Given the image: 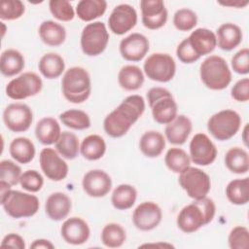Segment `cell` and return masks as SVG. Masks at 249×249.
Segmentation results:
<instances>
[{
	"label": "cell",
	"mask_w": 249,
	"mask_h": 249,
	"mask_svg": "<svg viewBox=\"0 0 249 249\" xmlns=\"http://www.w3.org/2000/svg\"><path fill=\"white\" fill-rule=\"evenodd\" d=\"M145 108V100L141 95L132 94L125 97L105 117L104 131L112 138L123 137L143 115Z\"/></svg>",
	"instance_id": "6da1fadb"
},
{
	"label": "cell",
	"mask_w": 249,
	"mask_h": 249,
	"mask_svg": "<svg viewBox=\"0 0 249 249\" xmlns=\"http://www.w3.org/2000/svg\"><path fill=\"white\" fill-rule=\"evenodd\" d=\"M215 213L216 205L211 198L205 196L194 199L180 210L176 224L183 232L192 233L212 222Z\"/></svg>",
	"instance_id": "7a4b0ae2"
},
{
	"label": "cell",
	"mask_w": 249,
	"mask_h": 249,
	"mask_svg": "<svg viewBox=\"0 0 249 249\" xmlns=\"http://www.w3.org/2000/svg\"><path fill=\"white\" fill-rule=\"evenodd\" d=\"M61 91L65 99L71 103L85 102L91 93V80L89 72L80 66L67 69L61 80Z\"/></svg>",
	"instance_id": "3957f363"
},
{
	"label": "cell",
	"mask_w": 249,
	"mask_h": 249,
	"mask_svg": "<svg viewBox=\"0 0 249 249\" xmlns=\"http://www.w3.org/2000/svg\"><path fill=\"white\" fill-rule=\"evenodd\" d=\"M199 76L204 86L213 90L225 89L231 82V69L219 55H209L201 62Z\"/></svg>",
	"instance_id": "277c9868"
},
{
	"label": "cell",
	"mask_w": 249,
	"mask_h": 249,
	"mask_svg": "<svg viewBox=\"0 0 249 249\" xmlns=\"http://www.w3.org/2000/svg\"><path fill=\"white\" fill-rule=\"evenodd\" d=\"M1 205L10 217L15 219L34 216L40 207L39 198L18 190H8L1 195Z\"/></svg>",
	"instance_id": "5b68a950"
},
{
	"label": "cell",
	"mask_w": 249,
	"mask_h": 249,
	"mask_svg": "<svg viewBox=\"0 0 249 249\" xmlns=\"http://www.w3.org/2000/svg\"><path fill=\"white\" fill-rule=\"evenodd\" d=\"M147 100L156 123L167 124L176 118L178 106L168 89L160 87L152 88L147 91Z\"/></svg>",
	"instance_id": "8992f818"
},
{
	"label": "cell",
	"mask_w": 249,
	"mask_h": 249,
	"mask_svg": "<svg viewBox=\"0 0 249 249\" xmlns=\"http://www.w3.org/2000/svg\"><path fill=\"white\" fill-rule=\"evenodd\" d=\"M240 125V115L231 109L221 110L213 114L207 121L208 131L219 141H227L232 138L238 132Z\"/></svg>",
	"instance_id": "52a82bcc"
},
{
	"label": "cell",
	"mask_w": 249,
	"mask_h": 249,
	"mask_svg": "<svg viewBox=\"0 0 249 249\" xmlns=\"http://www.w3.org/2000/svg\"><path fill=\"white\" fill-rule=\"evenodd\" d=\"M109 33L102 21H93L87 24L81 33L80 45L82 52L88 56L101 54L107 48Z\"/></svg>",
	"instance_id": "ba28073f"
},
{
	"label": "cell",
	"mask_w": 249,
	"mask_h": 249,
	"mask_svg": "<svg viewBox=\"0 0 249 249\" xmlns=\"http://www.w3.org/2000/svg\"><path fill=\"white\" fill-rule=\"evenodd\" d=\"M179 185L193 199H199L207 196L211 190L209 175L202 169L189 166L179 173Z\"/></svg>",
	"instance_id": "9c48e42d"
},
{
	"label": "cell",
	"mask_w": 249,
	"mask_h": 249,
	"mask_svg": "<svg viewBox=\"0 0 249 249\" xmlns=\"http://www.w3.org/2000/svg\"><path fill=\"white\" fill-rule=\"evenodd\" d=\"M143 70L150 80L167 83L173 79L176 73V63L174 58L168 53H154L146 58Z\"/></svg>",
	"instance_id": "30bf717a"
},
{
	"label": "cell",
	"mask_w": 249,
	"mask_h": 249,
	"mask_svg": "<svg viewBox=\"0 0 249 249\" xmlns=\"http://www.w3.org/2000/svg\"><path fill=\"white\" fill-rule=\"evenodd\" d=\"M43 88L42 79L34 72H24L6 86V95L14 100H23L38 94Z\"/></svg>",
	"instance_id": "8fae6325"
},
{
	"label": "cell",
	"mask_w": 249,
	"mask_h": 249,
	"mask_svg": "<svg viewBox=\"0 0 249 249\" xmlns=\"http://www.w3.org/2000/svg\"><path fill=\"white\" fill-rule=\"evenodd\" d=\"M3 122L9 130L13 132H24L32 124V110L24 103H11L3 111Z\"/></svg>",
	"instance_id": "7c38bea8"
},
{
	"label": "cell",
	"mask_w": 249,
	"mask_h": 249,
	"mask_svg": "<svg viewBox=\"0 0 249 249\" xmlns=\"http://www.w3.org/2000/svg\"><path fill=\"white\" fill-rule=\"evenodd\" d=\"M189 149L191 161L201 166H207L213 163L218 154L215 144L202 132H198L193 136Z\"/></svg>",
	"instance_id": "4fadbf2b"
},
{
	"label": "cell",
	"mask_w": 249,
	"mask_h": 249,
	"mask_svg": "<svg viewBox=\"0 0 249 249\" xmlns=\"http://www.w3.org/2000/svg\"><path fill=\"white\" fill-rule=\"evenodd\" d=\"M39 162L45 176L52 181H62L68 175L67 162L60 158L57 151L52 148L42 149L39 155Z\"/></svg>",
	"instance_id": "5bb4252c"
},
{
	"label": "cell",
	"mask_w": 249,
	"mask_h": 249,
	"mask_svg": "<svg viewBox=\"0 0 249 249\" xmlns=\"http://www.w3.org/2000/svg\"><path fill=\"white\" fill-rule=\"evenodd\" d=\"M137 23V13L129 4H120L116 6L109 18V29L116 35H124L130 31Z\"/></svg>",
	"instance_id": "9a60e30c"
},
{
	"label": "cell",
	"mask_w": 249,
	"mask_h": 249,
	"mask_svg": "<svg viewBox=\"0 0 249 249\" xmlns=\"http://www.w3.org/2000/svg\"><path fill=\"white\" fill-rule=\"evenodd\" d=\"M161 208L153 201L140 203L132 213V222L136 229L142 231H152L161 222Z\"/></svg>",
	"instance_id": "2e32d148"
},
{
	"label": "cell",
	"mask_w": 249,
	"mask_h": 249,
	"mask_svg": "<svg viewBox=\"0 0 249 249\" xmlns=\"http://www.w3.org/2000/svg\"><path fill=\"white\" fill-rule=\"evenodd\" d=\"M141 19L143 25L151 30L160 29L167 21L168 12L161 0H141Z\"/></svg>",
	"instance_id": "e0dca14e"
},
{
	"label": "cell",
	"mask_w": 249,
	"mask_h": 249,
	"mask_svg": "<svg viewBox=\"0 0 249 249\" xmlns=\"http://www.w3.org/2000/svg\"><path fill=\"white\" fill-rule=\"evenodd\" d=\"M150 43L148 38L141 33H131L121 40L119 50L122 57L127 61H140L148 53Z\"/></svg>",
	"instance_id": "ac0fdd59"
},
{
	"label": "cell",
	"mask_w": 249,
	"mask_h": 249,
	"mask_svg": "<svg viewBox=\"0 0 249 249\" xmlns=\"http://www.w3.org/2000/svg\"><path fill=\"white\" fill-rule=\"evenodd\" d=\"M82 187L89 196L103 197L111 191L112 179L102 169H91L84 175Z\"/></svg>",
	"instance_id": "d6986e66"
},
{
	"label": "cell",
	"mask_w": 249,
	"mask_h": 249,
	"mask_svg": "<svg viewBox=\"0 0 249 249\" xmlns=\"http://www.w3.org/2000/svg\"><path fill=\"white\" fill-rule=\"evenodd\" d=\"M60 233L66 243L81 245L89 238L90 230L84 219L80 217H70L63 222L60 228Z\"/></svg>",
	"instance_id": "ffe728a7"
},
{
	"label": "cell",
	"mask_w": 249,
	"mask_h": 249,
	"mask_svg": "<svg viewBox=\"0 0 249 249\" xmlns=\"http://www.w3.org/2000/svg\"><path fill=\"white\" fill-rule=\"evenodd\" d=\"M193 51L201 57L209 54L217 47L216 35L208 28H196L187 38Z\"/></svg>",
	"instance_id": "44dd1931"
},
{
	"label": "cell",
	"mask_w": 249,
	"mask_h": 249,
	"mask_svg": "<svg viewBox=\"0 0 249 249\" xmlns=\"http://www.w3.org/2000/svg\"><path fill=\"white\" fill-rule=\"evenodd\" d=\"M71 208V198L64 193H53L46 199L45 211L48 217L53 221L58 222L65 219L69 215Z\"/></svg>",
	"instance_id": "7402d4cb"
},
{
	"label": "cell",
	"mask_w": 249,
	"mask_h": 249,
	"mask_svg": "<svg viewBox=\"0 0 249 249\" xmlns=\"http://www.w3.org/2000/svg\"><path fill=\"white\" fill-rule=\"evenodd\" d=\"M193 129V124L189 117L177 115L176 118L166 124L164 128L165 138L173 145H183Z\"/></svg>",
	"instance_id": "603a6c76"
},
{
	"label": "cell",
	"mask_w": 249,
	"mask_h": 249,
	"mask_svg": "<svg viewBox=\"0 0 249 249\" xmlns=\"http://www.w3.org/2000/svg\"><path fill=\"white\" fill-rule=\"evenodd\" d=\"M218 47L226 52L232 51L242 42L243 34L241 28L231 22L221 24L216 30Z\"/></svg>",
	"instance_id": "cb8c5ba5"
},
{
	"label": "cell",
	"mask_w": 249,
	"mask_h": 249,
	"mask_svg": "<svg viewBox=\"0 0 249 249\" xmlns=\"http://www.w3.org/2000/svg\"><path fill=\"white\" fill-rule=\"evenodd\" d=\"M60 134V124L53 117H45L41 119L35 126V136L43 145L55 144Z\"/></svg>",
	"instance_id": "d4e9b609"
},
{
	"label": "cell",
	"mask_w": 249,
	"mask_h": 249,
	"mask_svg": "<svg viewBox=\"0 0 249 249\" xmlns=\"http://www.w3.org/2000/svg\"><path fill=\"white\" fill-rule=\"evenodd\" d=\"M165 148V137L157 130H148L139 140V149L147 158L159 157Z\"/></svg>",
	"instance_id": "484cf974"
},
{
	"label": "cell",
	"mask_w": 249,
	"mask_h": 249,
	"mask_svg": "<svg viewBox=\"0 0 249 249\" xmlns=\"http://www.w3.org/2000/svg\"><path fill=\"white\" fill-rule=\"evenodd\" d=\"M41 40L48 46L58 47L65 42L66 29L60 23L53 20L43 21L38 29Z\"/></svg>",
	"instance_id": "4316f807"
},
{
	"label": "cell",
	"mask_w": 249,
	"mask_h": 249,
	"mask_svg": "<svg viewBox=\"0 0 249 249\" xmlns=\"http://www.w3.org/2000/svg\"><path fill=\"white\" fill-rule=\"evenodd\" d=\"M9 153L16 161L26 164L34 159L36 150L34 143L29 138L17 137L10 143Z\"/></svg>",
	"instance_id": "83f0119b"
},
{
	"label": "cell",
	"mask_w": 249,
	"mask_h": 249,
	"mask_svg": "<svg viewBox=\"0 0 249 249\" xmlns=\"http://www.w3.org/2000/svg\"><path fill=\"white\" fill-rule=\"evenodd\" d=\"M24 57L18 50L8 49L1 53L0 71L5 77H13L20 73L24 68Z\"/></svg>",
	"instance_id": "f1b7e54d"
},
{
	"label": "cell",
	"mask_w": 249,
	"mask_h": 249,
	"mask_svg": "<svg viewBox=\"0 0 249 249\" xmlns=\"http://www.w3.org/2000/svg\"><path fill=\"white\" fill-rule=\"evenodd\" d=\"M40 73L47 79H56L65 70V62L61 55L55 53H45L38 62Z\"/></svg>",
	"instance_id": "f546056e"
},
{
	"label": "cell",
	"mask_w": 249,
	"mask_h": 249,
	"mask_svg": "<svg viewBox=\"0 0 249 249\" xmlns=\"http://www.w3.org/2000/svg\"><path fill=\"white\" fill-rule=\"evenodd\" d=\"M118 82L120 87L124 90H137L144 83L143 71L136 65H124L118 73Z\"/></svg>",
	"instance_id": "4dcf8cb0"
},
{
	"label": "cell",
	"mask_w": 249,
	"mask_h": 249,
	"mask_svg": "<svg viewBox=\"0 0 249 249\" xmlns=\"http://www.w3.org/2000/svg\"><path fill=\"white\" fill-rule=\"evenodd\" d=\"M80 153L88 160H100L106 153V142L98 134L88 135L80 145Z\"/></svg>",
	"instance_id": "1f68e13d"
},
{
	"label": "cell",
	"mask_w": 249,
	"mask_h": 249,
	"mask_svg": "<svg viewBox=\"0 0 249 249\" xmlns=\"http://www.w3.org/2000/svg\"><path fill=\"white\" fill-rule=\"evenodd\" d=\"M137 198L136 189L129 184L117 186L111 196V202L117 210H127L131 208Z\"/></svg>",
	"instance_id": "d6a6232c"
},
{
	"label": "cell",
	"mask_w": 249,
	"mask_h": 249,
	"mask_svg": "<svg viewBox=\"0 0 249 249\" xmlns=\"http://www.w3.org/2000/svg\"><path fill=\"white\" fill-rule=\"evenodd\" d=\"M106 10L105 0H81L76 6V15L83 21H91L103 16Z\"/></svg>",
	"instance_id": "836d02e7"
},
{
	"label": "cell",
	"mask_w": 249,
	"mask_h": 249,
	"mask_svg": "<svg viewBox=\"0 0 249 249\" xmlns=\"http://www.w3.org/2000/svg\"><path fill=\"white\" fill-rule=\"evenodd\" d=\"M227 168L235 174H244L249 170L248 153L240 147H232L225 155Z\"/></svg>",
	"instance_id": "e575fe53"
},
{
	"label": "cell",
	"mask_w": 249,
	"mask_h": 249,
	"mask_svg": "<svg viewBox=\"0 0 249 249\" xmlns=\"http://www.w3.org/2000/svg\"><path fill=\"white\" fill-rule=\"evenodd\" d=\"M226 196L232 204H246L249 200V178L231 180L226 187Z\"/></svg>",
	"instance_id": "d590c367"
},
{
	"label": "cell",
	"mask_w": 249,
	"mask_h": 249,
	"mask_svg": "<svg viewBox=\"0 0 249 249\" xmlns=\"http://www.w3.org/2000/svg\"><path fill=\"white\" fill-rule=\"evenodd\" d=\"M57 153L66 160H74L80 152L79 139L73 132L62 131L58 140L55 142Z\"/></svg>",
	"instance_id": "8d00e7d4"
},
{
	"label": "cell",
	"mask_w": 249,
	"mask_h": 249,
	"mask_svg": "<svg viewBox=\"0 0 249 249\" xmlns=\"http://www.w3.org/2000/svg\"><path fill=\"white\" fill-rule=\"evenodd\" d=\"M100 239L104 246L109 248H118L124 243L126 239V232L122 225L109 223L103 227Z\"/></svg>",
	"instance_id": "74e56055"
},
{
	"label": "cell",
	"mask_w": 249,
	"mask_h": 249,
	"mask_svg": "<svg viewBox=\"0 0 249 249\" xmlns=\"http://www.w3.org/2000/svg\"><path fill=\"white\" fill-rule=\"evenodd\" d=\"M59 120L65 126L76 130L88 129L91 124L89 116L79 109H69L62 112L59 115Z\"/></svg>",
	"instance_id": "f35d334b"
},
{
	"label": "cell",
	"mask_w": 249,
	"mask_h": 249,
	"mask_svg": "<svg viewBox=\"0 0 249 249\" xmlns=\"http://www.w3.org/2000/svg\"><path fill=\"white\" fill-rule=\"evenodd\" d=\"M164 163L170 171L179 174L190 166L191 158L185 150L174 147L170 148L166 152L164 157Z\"/></svg>",
	"instance_id": "ab89813d"
},
{
	"label": "cell",
	"mask_w": 249,
	"mask_h": 249,
	"mask_svg": "<svg viewBox=\"0 0 249 249\" xmlns=\"http://www.w3.org/2000/svg\"><path fill=\"white\" fill-rule=\"evenodd\" d=\"M173 24L179 31H190L197 24V16L189 8L179 9L173 16Z\"/></svg>",
	"instance_id": "60d3db41"
},
{
	"label": "cell",
	"mask_w": 249,
	"mask_h": 249,
	"mask_svg": "<svg viewBox=\"0 0 249 249\" xmlns=\"http://www.w3.org/2000/svg\"><path fill=\"white\" fill-rule=\"evenodd\" d=\"M25 6L20 0H2L0 4V18L15 20L23 16Z\"/></svg>",
	"instance_id": "b9f144b4"
},
{
	"label": "cell",
	"mask_w": 249,
	"mask_h": 249,
	"mask_svg": "<svg viewBox=\"0 0 249 249\" xmlns=\"http://www.w3.org/2000/svg\"><path fill=\"white\" fill-rule=\"evenodd\" d=\"M21 168L16 162L10 160H3L0 162V182H5L10 186L19 183Z\"/></svg>",
	"instance_id": "7bdbcfd3"
},
{
	"label": "cell",
	"mask_w": 249,
	"mask_h": 249,
	"mask_svg": "<svg viewBox=\"0 0 249 249\" xmlns=\"http://www.w3.org/2000/svg\"><path fill=\"white\" fill-rule=\"evenodd\" d=\"M49 8L53 17L60 21H70L75 17L74 8L67 0H51Z\"/></svg>",
	"instance_id": "ee69618b"
},
{
	"label": "cell",
	"mask_w": 249,
	"mask_h": 249,
	"mask_svg": "<svg viewBox=\"0 0 249 249\" xmlns=\"http://www.w3.org/2000/svg\"><path fill=\"white\" fill-rule=\"evenodd\" d=\"M19 184L22 189L30 193L39 192L44 185L43 176L35 169H28L24 171L20 178Z\"/></svg>",
	"instance_id": "f6af8a7d"
},
{
	"label": "cell",
	"mask_w": 249,
	"mask_h": 249,
	"mask_svg": "<svg viewBox=\"0 0 249 249\" xmlns=\"http://www.w3.org/2000/svg\"><path fill=\"white\" fill-rule=\"evenodd\" d=\"M229 247L231 249H248L249 248V231L246 227L236 226L229 233Z\"/></svg>",
	"instance_id": "bcb514c9"
},
{
	"label": "cell",
	"mask_w": 249,
	"mask_h": 249,
	"mask_svg": "<svg viewBox=\"0 0 249 249\" xmlns=\"http://www.w3.org/2000/svg\"><path fill=\"white\" fill-rule=\"evenodd\" d=\"M232 70L240 75H246L249 73V50L243 48L235 53L231 60Z\"/></svg>",
	"instance_id": "7dc6e473"
},
{
	"label": "cell",
	"mask_w": 249,
	"mask_h": 249,
	"mask_svg": "<svg viewBox=\"0 0 249 249\" xmlns=\"http://www.w3.org/2000/svg\"><path fill=\"white\" fill-rule=\"evenodd\" d=\"M176 55L178 59L185 63V64H191L196 61H197L200 57L193 51L191 48L188 39H184L180 42V44L177 46L176 49Z\"/></svg>",
	"instance_id": "c3c4849f"
},
{
	"label": "cell",
	"mask_w": 249,
	"mask_h": 249,
	"mask_svg": "<svg viewBox=\"0 0 249 249\" xmlns=\"http://www.w3.org/2000/svg\"><path fill=\"white\" fill-rule=\"evenodd\" d=\"M231 97L238 102L249 100V79L243 78L238 80L231 89Z\"/></svg>",
	"instance_id": "681fc988"
},
{
	"label": "cell",
	"mask_w": 249,
	"mask_h": 249,
	"mask_svg": "<svg viewBox=\"0 0 249 249\" xmlns=\"http://www.w3.org/2000/svg\"><path fill=\"white\" fill-rule=\"evenodd\" d=\"M1 247L3 248H18L24 249L25 241L22 236L18 233H8L5 235L1 241Z\"/></svg>",
	"instance_id": "f907efd6"
},
{
	"label": "cell",
	"mask_w": 249,
	"mask_h": 249,
	"mask_svg": "<svg viewBox=\"0 0 249 249\" xmlns=\"http://www.w3.org/2000/svg\"><path fill=\"white\" fill-rule=\"evenodd\" d=\"M30 248H33V249H53L54 245L48 239L39 238V239H35L31 243Z\"/></svg>",
	"instance_id": "816d5d0a"
},
{
	"label": "cell",
	"mask_w": 249,
	"mask_h": 249,
	"mask_svg": "<svg viewBox=\"0 0 249 249\" xmlns=\"http://www.w3.org/2000/svg\"><path fill=\"white\" fill-rule=\"evenodd\" d=\"M248 1H229V2H219L220 5H224V6H230V7H233V8H244L248 5Z\"/></svg>",
	"instance_id": "f5cc1de1"
},
{
	"label": "cell",
	"mask_w": 249,
	"mask_h": 249,
	"mask_svg": "<svg viewBox=\"0 0 249 249\" xmlns=\"http://www.w3.org/2000/svg\"><path fill=\"white\" fill-rule=\"evenodd\" d=\"M152 246H154V247H160V248H174V246L172 245V244H170V243H166V242H159V243H147V244H143V245H141V246H139V247H152Z\"/></svg>",
	"instance_id": "db71d44e"
},
{
	"label": "cell",
	"mask_w": 249,
	"mask_h": 249,
	"mask_svg": "<svg viewBox=\"0 0 249 249\" xmlns=\"http://www.w3.org/2000/svg\"><path fill=\"white\" fill-rule=\"evenodd\" d=\"M247 134H248V124H245L243 130H242V140L245 144V146L248 145V137H247Z\"/></svg>",
	"instance_id": "11a10c76"
},
{
	"label": "cell",
	"mask_w": 249,
	"mask_h": 249,
	"mask_svg": "<svg viewBox=\"0 0 249 249\" xmlns=\"http://www.w3.org/2000/svg\"><path fill=\"white\" fill-rule=\"evenodd\" d=\"M1 26H2V38H3L5 35V32H6V26H5L4 22H1Z\"/></svg>",
	"instance_id": "9f6ffc18"
}]
</instances>
